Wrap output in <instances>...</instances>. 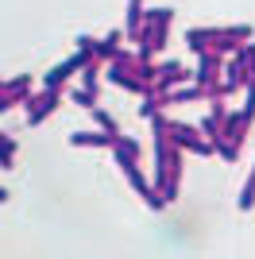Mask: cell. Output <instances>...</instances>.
I'll return each mask as SVG.
<instances>
[{"instance_id":"cell-1","label":"cell","mask_w":255,"mask_h":259,"mask_svg":"<svg viewBox=\"0 0 255 259\" xmlns=\"http://www.w3.org/2000/svg\"><path fill=\"white\" fill-rule=\"evenodd\" d=\"M116 166H120V174L128 178V186H132V190H136V194L147 201V209H166V205H170L166 194H162L159 186L143 178V170H139V159H116Z\"/></svg>"},{"instance_id":"cell-2","label":"cell","mask_w":255,"mask_h":259,"mask_svg":"<svg viewBox=\"0 0 255 259\" xmlns=\"http://www.w3.org/2000/svg\"><path fill=\"white\" fill-rule=\"evenodd\" d=\"M166 136L178 147H186L190 155H212L217 147H212V140L205 136L201 128H190V124H178V120H166Z\"/></svg>"},{"instance_id":"cell-3","label":"cell","mask_w":255,"mask_h":259,"mask_svg":"<svg viewBox=\"0 0 255 259\" xmlns=\"http://www.w3.org/2000/svg\"><path fill=\"white\" fill-rule=\"evenodd\" d=\"M97 54H89V51H81V47H77L74 54H70V58H62V62L58 66H51V74L42 77V85H51V89H62L66 85V77H74V74H81L85 66L93 62Z\"/></svg>"},{"instance_id":"cell-4","label":"cell","mask_w":255,"mask_h":259,"mask_svg":"<svg viewBox=\"0 0 255 259\" xmlns=\"http://www.w3.org/2000/svg\"><path fill=\"white\" fill-rule=\"evenodd\" d=\"M58 101H62V89H51V85H42L39 93H31V101L23 105V108H27V124H31V128L42 124V120L58 108Z\"/></svg>"},{"instance_id":"cell-5","label":"cell","mask_w":255,"mask_h":259,"mask_svg":"<svg viewBox=\"0 0 255 259\" xmlns=\"http://www.w3.org/2000/svg\"><path fill=\"white\" fill-rule=\"evenodd\" d=\"M247 81H251V66H247V54L244 47L224 62V93H236V89H247Z\"/></svg>"},{"instance_id":"cell-6","label":"cell","mask_w":255,"mask_h":259,"mask_svg":"<svg viewBox=\"0 0 255 259\" xmlns=\"http://www.w3.org/2000/svg\"><path fill=\"white\" fill-rule=\"evenodd\" d=\"M31 85H35L31 74H20V77H12V81H4V89H0V108L8 112V108L27 105V101H31Z\"/></svg>"},{"instance_id":"cell-7","label":"cell","mask_w":255,"mask_h":259,"mask_svg":"<svg viewBox=\"0 0 255 259\" xmlns=\"http://www.w3.org/2000/svg\"><path fill=\"white\" fill-rule=\"evenodd\" d=\"M247 128H251V116H247L244 108H240V112H228V116L221 120V136L228 143H236V147L247 140Z\"/></svg>"},{"instance_id":"cell-8","label":"cell","mask_w":255,"mask_h":259,"mask_svg":"<svg viewBox=\"0 0 255 259\" xmlns=\"http://www.w3.org/2000/svg\"><path fill=\"white\" fill-rule=\"evenodd\" d=\"M193 101H212L209 85H201V81H186L182 89H170V93H166V105H193Z\"/></svg>"},{"instance_id":"cell-9","label":"cell","mask_w":255,"mask_h":259,"mask_svg":"<svg viewBox=\"0 0 255 259\" xmlns=\"http://www.w3.org/2000/svg\"><path fill=\"white\" fill-rule=\"evenodd\" d=\"M143 23H147V8H143V0H128V12H124V31H128V39H132V43L139 39Z\"/></svg>"},{"instance_id":"cell-10","label":"cell","mask_w":255,"mask_h":259,"mask_svg":"<svg viewBox=\"0 0 255 259\" xmlns=\"http://www.w3.org/2000/svg\"><path fill=\"white\" fill-rule=\"evenodd\" d=\"M186 81H193V74H186L178 62H162V66H159V89H162V93L186 85Z\"/></svg>"},{"instance_id":"cell-11","label":"cell","mask_w":255,"mask_h":259,"mask_svg":"<svg viewBox=\"0 0 255 259\" xmlns=\"http://www.w3.org/2000/svg\"><path fill=\"white\" fill-rule=\"evenodd\" d=\"M70 143H74V147H112V143H116V136H112V132H105V128H93V132H74V136H70Z\"/></svg>"},{"instance_id":"cell-12","label":"cell","mask_w":255,"mask_h":259,"mask_svg":"<svg viewBox=\"0 0 255 259\" xmlns=\"http://www.w3.org/2000/svg\"><path fill=\"white\" fill-rule=\"evenodd\" d=\"M217 31H221V27H190V31H186V47H190L193 54L209 51L212 39H217Z\"/></svg>"},{"instance_id":"cell-13","label":"cell","mask_w":255,"mask_h":259,"mask_svg":"<svg viewBox=\"0 0 255 259\" xmlns=\"http://www.w3.org/2000/svg\"><path fill=\"white\" fill-rule=\"evenodd\" d=\"M120 39H124V31H112L108 39H97V58H101L105 66L120 58Z\"/></svg>"},{"instance_id":"cell-14","label":"cell","mask_w":255,"mask_h":259,"mask_svg":"<svg viewBox=\"0 0 255 259\" xmlns=\"http://www.w3.org/2000/svg\"><path fill=\"white\" fill-rule=\"evenodd\" d=\"M112 151H116V159H139V140H132V136H116Z\"/></svg>"},{"instance_id":"cell-15","label":"cell","mask_w":255,"mask_h":259,"mask_svg":"<svg viewBox=\"0 0 255 259\" xmlns=\"http://www.w3.org/2000/svg\"><path fill=\"white\" fill-rule=\"evenodd\" d=\"M101 70H105V62H101V58H93V62L81 70V85H85V89H97V77H101Z\"/></svg>"},{"instance_id":"cell-16","label":"cell","mask_w":255,"mask_h":259,"mask_svg":"<svg viewBox=\"0 0 255 259\" xmlns=\"http://www.w3.org/2000/svg\"><path fill=\"white\" fill-rule=\"evenodd\" d=\"M236 205L244 209V213L255 205V166H251V178H247V182H244V190H240V201H236Z\"/></svg>"},{"instance_id":"cell-17","label":"cell","mask_w":255,"mask_h":259,"mask_svg":"<svg viewBox=\"0 0 255 259\" xmlns=\"http://www.w3.org/2000/svg\"><path fill=\"white\" fill-rule=\"evenodd\" d=\"M212 147H217V155H221V159H228V162L240 159V147H236V143H228L224 136H217V140H212Z\"/></svg>"},{"instance_id":"cell-18","label":"cell","mask_w":255,"mask_h":259,"mask_svg":"<svg viewBox=\"0 0 255 259\" xmlns=\"http://www.w3.org/2000/svg\"><path fill=\"white\" fill-rule=\"evenodd\" d=\"M74 105H81V108H89V112H93L97 108V89H74Z\"/></svg>"},{"instance_id":"cell-19","label":"cell","mask_w":255,"mask_h":259,"mask_svg":"<svg viewBox=\"0 0 255 259\" xmlns=\"http://www.w3.org/2000/svg\"><path fill=\"white\" fill-rule=\"evenodd\" d=\"M93 120H97V128H105V132H112V136H120L116 120L108 116V112H101V108H93Z\"/></svg>"},{"instance_id":"cell-20","label":"cell","mask_w":255,"mask_h":259,"mask_svg":"<svg viewBox=\"0 0 255 259\" xmlns=\"http://www.w3.org/2000/svg\"><path fill=\"white\" fill-rule=\"evenodd\" d=\"M201 132L209 136V140H217V136H221V116H212V112H209V116L201 120Z\"/></svg>"},{"instance_id":"cell-21","label":"cell","mask_w":255,"mask_h":259,"mask_svg":"<svg viewBox=\"0 0 255 259\" xmlns=\"http://www.w3.org/2000/svg\"><path fill=\"white\" fill-rule=\"evenodd\" d=\"M224 31H228V35H236L240 43H251V27H247V23H236V27H224Z\"/></svg>"},{"instance_id":"cell-22","label":"cell","mask_w":255,"mask_h":259,"mask_svg":"<svg viewBox=\"0 0 255 259\" xmlns=\"http://www.w3.org/2000/svg\"><path fill=\"white\" fill-rule=\"evenodd\" d=\"M244 112H247V116L255 120V77L247 81V101H244Z\"/></svg>"},{"instance_id":"cell-23","label":"cell","mask_w":255,"mask_h":259,"mask_svg":"<svg viewBox=\"0 0 255 259\" xmlns=\"http://www.w3.org/2000/svg\"><path fill=\"white\" fill-rule=\"evenodd\" d=\"M16 162V140H4V170Z\"/></svg>"}]
</instances>
